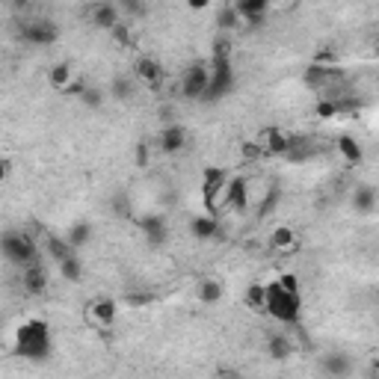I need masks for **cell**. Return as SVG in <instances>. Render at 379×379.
Here are the masks:
<instances>
[{
  "mask_svg": "<svg viewBox=\"0 0 379 379\" xmlns=\"http://www.w3.org/2000/svg\"><path fill=\"white\" fill-rule=\"evenodd\" d=\"M18 353L24 355V359H48L51 355V329L48 323L39 320V317H30L21 323L18 329Z\"/></svg>",
  "mask_w": 379,
  "mask_h": 379,
  "instance_id": "6da1fadb",
  "label": "cell"
},
{
  "mask_svg": "<svg viewBox=\"0 0 379 379\" xmlns=\"http://www.w3.org/2000/svg\"><path fill=\"white\" fill-rule=\"evenodd\" d=\"M299 305H303V299H299V291H287V287L278 282L267 285V314L278 323H296L299 317Z\"/></svg>",
  "mask_w": 379,
  "mask_h": 379,
  "instance_id": "7a4b0ae2",
  "label": "cell"
},
{
  "mask_svg": "<svg viewBox=\"0 0 379 379\" xmlns=\"http://www.w3.org/2000/svg\"><path fill=\"white\" fill-rule=\"evenodd\" d=\"M226 184H228L226 169L208 166L205 175H202V202H205L208 214H217V210L226 205Z\"/></svg>",
  "mask_w": 379,
  "mask_h": 379,
  "instance_id": "3957f363",
  "label": "cell"
},
{
  "mask_svg": "<svg viewBox=\"0 0 379 379\" xmlns=\"http://www.w3.org/2000/svg\"><path fill=\"white\" fill-rule=\"evenodd\" d=\"M3 255H6V261H12L18 267H27V264H36L39 246H36V240H33L30 234L9 231L6 237H3Z\"/></svg>",
  "mask_w": 379,
  "mask_h": 379,
  "instance_id": "277c9868",
  "label": "cell"
},
{
  "mask_svg": "<svg viewBox=\"0 0 379 379\" xmlns=\"http://www.w3.org/2000/svg\"><path fill=\"white\" fill-rule=\"evenodd\" d=\"M234 83H237V74H234L231 60H210V86L205 92V101H217V98H226Z\"/></svg>",
  "mask_w": 379,
  "mask_h": 379,
  "instance_id": "5b68a950",
  "label": "cell"
},
{
  "mask_svg": "<svg viewBox=\"0 0 379 379\" xmlns=\"http://www.w3.org/2000/svg\"><path fill=\"white\" fill-rule=\"evenodd\" d=\"M208 86H210V65L205 62H193L181 77V92L184 98H193V101H205Z\"/></svg>",
  "mask_w": 379,
  "mask_h": 379,
  "instance_id": "8992f818",
  "label": "cell"
},
{
  "mask_svg": "<svg viewBox=\"0 0 379 379\" xmlns=\"http://www.w3.org/2000/svg\"><path fill=\"white\" fill-rule=\"evenodd\" d=\"M18 33L27 44H36V48H44V44H53L60 39V30L53 21H24V27Z\"/></svg>",
  "mask_w": 379,
  "mask_h": 379,
  "instance_id": "52a82bcc",
  "label": "cell"
},
{
  "mask_svg": "<svg viewBox=\"0 0 379 379\" xmlns=\"http://www.w3.org/2000/svg\"><path fill=\"white\" fill-rule=\"evenodd\" d=\"M119 317V305L113 299H92V303L86 305V320L89 326H98V329H110Z\"/></svg>",
  "mask_w": 379,
  "mask_h": 379,
  "instance_id": "ba28073f",
  "label": "cell"
},
{
  "mask_svg": "<svg viewBox=\"0 0 379 379\" xmlns=\"http://www.w3.org/2000/svg\"><path fill=\"white\" fill-rule=\"evenodd\" d=\"M137 226H140L142 237H146L151 246H163V243L169 240V222H166L160 214H146V217H140Z\"/></svg>",
  "mask_w": 379,
  "mask_h": 379,
  "instance_id": "9c48e42d",
  "label": "cell"
},
{
  "mask_svg": "<svg viewBox=\"0 0 379 379\" xmlns=\"http://www.w3.org/2000/svg\"><path fill=\"white\" fill-rule=\"evenodd\" d=\"M133 71H137V81L149 89H158L166 81V69L160 65V60H154V57H137Z\"/></svg>",
  "mask_w": 379,
  "mask_h": 379,
  "instance_id": "30bf717a",
  "label": "cell"
},
{
  "mask_svg": "<svg viewBox=\"0 0 379 379\" xmlns=\"http://www.w3.org/2000/svg\"><path fill=\"white\" fill-rule=\"evenodd\" d=\"M226 208L237 210V214H243V210L249 208V184H246V178H240V175L228 178V184H226Z\"/></svg>",
  "mask_w": 379,
  "mask_h": 379,
  "instance_id": "8fae6325",
  "label": "cell"
},
{
  "mask_svg": "<svg viewBox=\"0 0 379 379\" xmlns=\"http://www.w3.org/2000/svg\"><path fill=\"white\" fill-rule=\"evenodd\" d=\"M258 142L264 146L267 154H291V149L296 146V140H294L287 130H282V128H270V130H264L261 137H258Z\"/></svg>",
  "mask_w": 379,
  "mask_h": 379,
  "instance_id": "7c38bea8",
  "label": "cell"
},
{
  "mask_svg": "<svg viewBox=\"0 0 379 379\" xmlns=\"http://www.w3.org/2000/svg\"><path fill=\"white\" fill-rule=\"evenodd\" d=\"M21 285H24V291L30 296H42L48 291V273H44V267L36 261V264H27L24 270H21Z\"/></svg>",
  "mask_w": 379,
  "mask_h": 379,
  "instance_id": "4fadbf2b",
  "label": "cell"
},
{
  "mask_svg": "<svg viewBox=\"0 0 379 379\" xmlns=\"http://www.w3.org/2000/svg\"><path fill=\"white\" fill-rule=\"evenodd\" d=\"M92 24L98 30H107V33H113L121 21H119V6L116 3H110V0H98V3L92 6Z\"/></svg>",
  "mask_w": 379,
  "mask_h": 379,
  "instance_id": "5bb4252c",
  "label": "cell"
},
{
  "mask_svg": "<svg viewBox=\"0 0 379 379\" xmlns=\"http://www.w3.org/2000/svg\"><path fill=\"white\" fill-rule=\"evenodd\" d=\"M158 142H160V151L163 154H178V151H184L187 149V130H184V125H166L163 130H160V137H158Z\"/></svg>",
  "mask_w": 379,
  "mask_h": 379,
  "instance_id": "9a60e30c",
  "label": "cell"
},
{
  "mask_svg": "<svg viewBox=\"0 0 379 379\" xmlns=\"http://www.w3.org/2000/svg\"><path fill=\"white\" fill-rule=\"evenodd\" d=\"M190 231H193V237L196 240H214V237H219V219H217V214H199V217H193L190 219Z\"/></svg>",
  "mask_w": 379,
  "mask_h": 379,
  "instance_id": "2e32d148",
  "label": "cell"
},
{
  "mask_svg": "<svg viewBox=\"0 0 379 379\" xmlns=\"http://www.w3.org/2000/svg\"><path fill=\"white\" fill-rule=\"evenodd\" d=\"M240 9V15H243V24H264V18L267 12H270V0H237L234 3Z\"/></svg>",
  "mask_w": 379,
  "mask_h": 379,
  "instance_id": "e0dca14e",
  "label": "cell"
},
{
  "mask_svg": "<svg viewBox=\"0 0 379 379\" xmlns=\"http://www.w3.org/2000/svg\"><path fill=\"white\" fill-rule=\"evenodd\" d=\"M74 81H77V77H74L71 62H53L51 69H48V83L57 89V92H69V86Z\"/></svg>",
  "mask_w": 379,
  "mask_h": 379,
  "instance_id": "ac0fdd59",
  "label": "cell"
},
{
  "mask_svg": "<svg viewBox=\"0 0 379 379\" xmlns=\"http://www.w3.org/2000/svg\"><path fill=\"white\" fill-rule=\"evenodd\" d=\"M270 243H273L276 252H294V249L299 246V237H296L294 228L278 226V228H273V234H270Z\"/></svg>",
  "mask_w": 379,
  "mask_h": 379,
  "instance_id": "d6986e66",
  "label": "cell"
},
{
  "mask_svg": "<svg viewBox=\"0 0 379 379\" xmlns=\"http://www.w3.org/2000/svg\"><path fill=\"white\" fill-rule=\"evenodd\" d=\"M44 249H48V255H51L53 264H60V261L69 258V255H74V246L69 243V237H53V234H48V237H44Z\"/></svg>",
  "mask_w": 379,
  "mask_h": 379,
  "instance_id": "ffe728a7",
  "label": "cell"
},
{
  "mask_svg": "<svg viewBox=\"0 0 379 379\" xmlns=\"http://www.w3.org/2000/svg\"><path fill=\"white\" fill-rule=\"evenodd\" d=\"M217 27L222 30V33H231V30H237V27H243V15H240V9L237 6H222L219 12H217Z\"/></svg>",
  "mask_w": 379,
  "mask_h": 379,
  "instance_id": "44dd1931",
  "label": "cell"
},
{
  "mask_svg": "<svg viewBox=\"0 0 379 379\" xmlns=\"http://www.w3.org/2000/svg\"><path fill=\"white\" fill-rule=\"evenodd\" d=\"M335 146H338V154H341V158L347 160L350 166H359V163H362L364 151H362V146H359V142H355L353 137H338Z\"/></svg>",
  "mask_w": 379,
  "mask_h": 379,
  "instance_id": "7402d4cb",
  "label": "cell"
},
{
  "mask_svg": "<svg viewBox=\"0 0 379 379\" xmlns=\"http://www.w3.org/2000/svg\"><path fill=\"white\" fill-rule=\"evenodd\" d=\"M373 205H376L373 187H355V193H353V208H355V214H371Z\"/></svg>",
  "mask_w": 379,
  "mask_h": 379,
  "instance_id": "603a6c76",
  "label": "cell"
},
{
  "mask_svg": "<svg viewBox=\"0 0 379 379\" xmlns=\"http://www.w3.org/2000/svg\"><path fill=\"white\" fill-rule=\"evenodd\" d=\"M196 287H199V299H202L205 305H214V303L222 299V285L217 282V278H202Z\"/></svg>",
  "mask_w": 379,
  "mask_h": 379,
  "instance_id": "cb8c5ba5",
  "label": "cell"
},
{
  "mask_svg": "<svg viewBox=\"0 0 379 379\" xmlns=\"http://www.w3.org/2000/svg\"><path fill=\"white\" fill-rule=\"evenodd\" d=\"M267 353H270V359L282 362V359H287V355L294 353V344L287 341L285 335H270V341H267Z\"/></svg>",
  "mask_w": 379,
  "mask_h": 379,
  "instance_id": "d4e9b609",
  "label": "cell"
},
{
  "mask_svg": "<svg viewBox=\"0 0 379 379\" xmlns=\"http://www.w3.org/2000/svg\"><path fill=\"white\" fill-rule=\"evenodd\" d=\"M65 237H69V243L74 249H81V246H86V243L92 240V226H89V222H74Z\"/></svg>",
  "mask_w": 379,
  "mask_h": 379,
  "instance_id": "484cf974",
  "label": "cell"
},
{
  "mask_svg": "<svg viewBox=\"0 0 379 379\" xmlns=\"http://www.w3.org/2000/svg\"><path fill=\"white\" fill-rule=\"evenodd\" d=\"M246 305L252 311H267V285L255 282V285L246 287Z\"/></svg>",
  "mask_w": 379,
  "mask_h": 379,
  "instance_id": "4316f807",
  "label": "cell"
},
{
  "mask_svg": "<svg viewBox=\"0 0 379 379\" xmlns=\"http://www.w3.org/2000/svg\"><path fill=\"white\" fill-rule=\"evenodd\" d=\"M57 267H60V273H62L65 282H81V278H83V264L77 261V255H69V258L60 261Z\"/></svg>",
  "mask_w": 379,
  "mask_h": 379,
  "instance_id": "83f0119b",
  "label": "cell"
},
{
  "mask_svg": "<svg viewBox=\"0 0 379 379\" xmlns=\"http://www.w3.org/2000/svg\"><path fill=\"white\" fill-rule=\"evenodd\" d=\"M323 371L332 373V376H344V373H350V362H347V355H326V359H323Z\"/></svg>",
  "mask_w": 379,
  "mask_h": 379,
  "instance_id": "f1b7e54d",
  "label": "cell"
},
{
  "mask_svg": "<svg viewBox=\"0 0 379 379\" xmlns=\"http://www.w3.org/2000/svg\"><path fill=\"white\" fill-rule=\"evenodd\" d=\"M314 113H317L320 119H335V116L341 113V104H338L332 95H323L320 101H317V107H314Z\"/></svg>",
  "mask_w": 379,
  "mask_h": 379,
  "instance_id": "f546056e",
  "label": "cell"
},
{
  "mask_svg": "<svg viewBox=\"0 0 379 379\" xmlns=\"http://www.w3.org/2000/svg\"><path fill=\"white\" fill-rule=\"evenodd\" d=\"M113 95L121 98V101H128V98L133 95V83L128 81V77H116V81H113Z\"/></svg>",
  "mask_w": 379,
  "mask_h": 379,
  "instance_id": "4dcf8cb0",
  "label": "cell"
},
{
  "mask_svg": "<svg viewBox=\"0 0 379 379\" xmlns=\"http://www.w3.org/2000/svg\"><path fill=\"white\" fill-rule=\"evenodd\" d=\"M214 60H231V39L228 36H219L214 42Z\"/></svg>",
  "mask_w": 379,
  "mask_h": 379,
  "instance_id": "1f68e13d",
  "label": "cell"
},
{
  "mask_svg": "<svg viewBox=\"0 0 379 379\" xmlns=\"http://www.w3.org/2000/svg\"><path fill=\"white\" fill-rule=\"evenodd\" d=\"M81 101L86 104V107H101L104 104V92L101 89H83V95H81Z\"/></svg>",
  "mask_w": 379,
  "mask_h": 379,
  "instance_id": "d6a6232c",
  "label": "cell"
},
{
  "mask_svg": "<svg viewBox=\"0 0 379 379\" xmlns=\"http://www.w3.org/2000/svg\"><path fill=\"white\" fill-rule=\"evenodd\" d=\"M151 160V151H149V142H137V149H133V163L140 166V169H146Z\"/></svg>",
  "mask_w": 379,
  "mask_h": 379,
  "instance_id": "836d02e7",
  "label": "cell"
},
{
  "mask_svg": "<svg viewBox=\"0 0 379 379\" xmlns=\"http://www.w3.org/2000/svg\"><path fill=\"white\" fill-rule=\"evenodd\" d=\"M121 9L130 12L133 18H140V15H146V0H121Z\"/></svg>",
  "mask_w": 379,
  "mask_h": 379,
  "instance_id": "e575fe53",
  "label": "cell"
},
{
  "mask_svg": "<svg viewBox=\"0 0 379 379\" xmlns=\"http://www.w3.org/2000/svg\"><path fill=\"white\" fill-rule=\"evenodd\" d=\"M113 39L121 44V48H130V30H128V24H119L113 30Z\"/></svg>",
  "mask_w": 379,
  "mask_h": 379,
  "instance_id": "d590c367",
  "label": "cell"
},
{
  "mask_svg": "<svg viewBox=\"0 0 379 379\" xmlns=\"http://www.w3.org/2000/svg\"><path fill=\"white\" fill-rule=\"evenodd\" d=\"M276 202H278V190L273 187V190H270V193H267V199H264V202H261V208H258V214H270V210L276 208Z\"/></svg>",
  "mask_w": 379,
  "mask_h": 379,
  "instance_id": "8d00e7d4",
  "label": "cell"
},
{
  "mask_svg": "<svg viewBox=\"0 0 379 379\" xmlns=\"http://www.w3.org/2000/svg\"><path fill=\"white\" fill-rule=\"evenodd\" d=\"M278 282H282L287 291H299V282H296V276L294 273H285V276H278Z\"/></svg>",
  "mask_w": 379,
  "mask_h": 379,
  "instance_id": "74e56055",
  "label": "cell"
},
{
  "mask_svg": "<svg viewBox=\"0 0 379 379\" xmlns=\"http://www.w3.org/2000/svg\"><path fill=\"white\" fill-rule=\"evenodd\" d=\"M113 208L121 210V217H130V205H128L125 196H116V199H113Z\"/></svg>",
  "mask_w": 379,
  "mask_h": 379,
  "instance_id": "f35d334b",
  "label": "cell"
},
{
  "mask_svg": "<svg viewBox=\"0 0 379 379\" xmlns=\"http://www.w3.org/2000/svg\"><path fill=\"white\" fill-rule=\"evenodd\" d=\"M187 6L193 9V12H202V9L210 6V0H187Z\"/></svg>",
  "mask_w": 379,
  "mask_h": 379,
  "instance_id": "ab89813d",
  "label": "cell"
},
{
  "mask_svg": "<svg viewBox=\"0 0 379 379\" xmlns=\"http://www.w3.org/2000/svg\"><path fill=\"white\" fill-rule=\"evenodd\" d=\"M12 3H15L18 9H24V6H30V3H33V0H12Z\"/></svg>",
  "mask_w": 379,
  "mask_h": 379,
  "instance_id": "60d3db41",
  "label": "cell"
},
{
  "mask_svg": "<svg viewBox=\"0 0 379 379\" xmlns=\"http://www.w3.org/2000/svg\"><path fill=\"white\" fill-rule=\"evenodd\" d=\"M273 3H285V0H270V6H273Z\"/></svg>",
  "mask_w": 379,
  "mask_h": 379,
  "instance_id": "b9f144b4",
  "label": "cell"
}]
</instances>
